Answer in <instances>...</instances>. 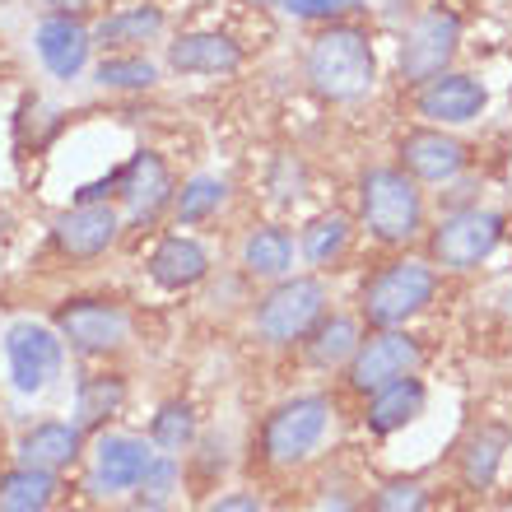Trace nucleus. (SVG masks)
<instances>
[{"label": "nucleus", "mask_w": 512, "mask_h": 512, "mask_svg": "<svg viewBox=\"0 0 512 512\" xmlns=\"http://www.w3.org/2000/svg\"><path fill=\"white\" fill-rule=\"evenodd\" d=\"M303 84L331 108H354L364 98L378 94L382 61L373 28L359 19H340V24H317L308 47H303Z\"/></svg>", "instance_id": "1"}, {"label": "nucleus", "mask_w": 512, "mask_h": 512, "mask_svg": "<svg viewBox=\"0 0 512 512\" xmlns=\"http://www.w3.org/2000/svg\"><path fill=\"white\" fill-rule=\"evenodd\" d=\"M354 224L382 252H405L429 233V196L401 163H364L354 177Z\"/></svg>", "instance_id": "2"}, {"label": "nucleus", "mask_w": 512, "mask_h": 512, "mask_svg": "<svg viewBox=\"0 0 512 512\" xmlns=\"http://www.w3.org/2000/svg\"><path fill=\"white\" fill-rule=\"evenodd\" d=\"M340 424V401L331 391H294L261 415L256 429V461L275 475L303 471L326 452Z\"/></svg>", "instance_id": "3"}, {"label": "nucleus", "mask_w": 512, "mask_h": 512, "mask_svg": "<svg viewBox=\"0 0 512 512\" xmlns=\"http://www.w3.org/2000/svg\"><path fill=\"white\" fill-rule=\"evenodd\" d=\"M438 289H443V270L433 266L429 256H419L415 247H405V252H387L359 280L354 312L364 317L368 331H378V326H410L438 303Z\"/></svg>", "instance_id": "4"}, {"label": "nucleus", "mask_w": 512, "mask_h": 512, "mask_svg": "<svg viewBox=\"0 0 512 512\" xmlns=\"http://www.w3.org/2000/svg\"><path fill=\"white\" fill-rule=\"evenodd\" d=\"M331 312V284L317 270H294L275 284H261L252 298V336L266 350H298Z\"/></svg>", "instance_id": "5"}, {"label": "nucleus", "mask_w": 512, "mask_h": 512, "mask_svg": "<svg viewBox=\"0 0 512 512\" xmlns=\"http://www.w3.org/2000/svg\"><path fill=\"white\" fill-rule=\"evenodd\" d=\"M52 326L61 331L66 350L84 364H112L117 354L131 345L135 317L122 298L108 294H70L56 303Z\"/></svg>", "instance_id": "6"}, {"label": "nucleus", "mask_w": 512, "mask_h": 512, "mask_svg": "<svg viewBox=\"0 0 512 512\" xmlns=\"http://www.w3.org/2000/svg\"><path fill=\"white\" fill-rule=\"evenodd\" d=\"M503 233H508V219L503 210H489V205H457V210H443V215L429 224L424 233V256L443 275H471L499 252Z\"/></svg>", "instance_id": "7"}, {"label": "nucleus", "mask_w": 512, "mask_h": 512, "mask_svg": "<svg viewBox=\"0 0 512 512\" xmlns=\"http://www.w3.org/2000/svg\"><path fill=\"white\" fill-rule=\"evenodd\" d=\"M461 38H466V28H461V14L452 5H443V0L419 5L415 19L396 38V75H401L405 89L452 70V61L461 52Z\"/></svg>", "instance_id": "8"}, {"label": "nucleus", "mask_w": 512, "mask_h": 512, "mask_svg": "<svg viewBox=\"0 0 512 512\" xmlns=\"http://www.w3.org/2000/svg\"><path fill=\"white\" fill-rule=\"evenodd\" d=\"M0 354H5V378L19 396H42L52 391L66 373V340L52 322H38V317H19V322L5 326L0 336Z\"/></svg>", "instance_id": "9"}, {"label": "nucleus", "mask_w": 512, "mask_h": 512, "mask_svg": "<svg viewBox=\"0 0 512 512\" xmlns=\"http://www.w3.org/2000/svg\"><path fill=\"white\" fill-rule=\"evenodd\" d=\"M149 457H154V443L145 433H131V429L89 433V452H84V489H89V499L98 503L131 499L140 489V475H145Z\"/></svg>", "instance_id": "10"}, {"label": "nucleus", "mask_w": 512, "mask_h": 512, "mask_svg": "<svg viewBox=\"0 0 512 512\" xmlns=\"http://www.w3.org/2000/svg\"><path fill=\"white\" fill-rule=\"evenodd\" d=\"M52 252L70 266H94L108 252H117V243L126 238V219L117 201H70L61 215L52 219Z\"/></svg>", "instance_id": "11"}, {"label": "nucleus", "mask_w": 512, "mask_h": 512, "mask_svg": "<svg viewBox=\"0 0 512 512\" xmlns=\"http://www.w3.org/2000/svg\"><path fill=\"white\" fill-rule=\"evenodd\" d=\"M177 173L168 154L154 145H140L122 159V177H117V205H122L126 229H154L173 210Z\"/></svg>", "instance_id": "12"}, {"label": "nucleus", "mask_w": 512, "mask_h": 512, "mask_svg": "<svg viewBox=\"0 0 512 512\" xmlns=\"http://www.w3.org/2000/svg\"><path fill=\"white\" fill-rule=\"evenodd\" d=\"M419 368H424V345H419L415 331L410 326H378V331H364L340 382H345L350 396L364 401L368 391L387 387V382L405 378V373H419Z\"/></svg>", "instance_id": "13"}, {"label": "nucleus", "mask_w": 512, "mask_h": 512, "mask_svg": "<svg viewBox=\"0 0 512 512\" xmlns=\"http://www.w3.org/2000/svg\"><path fill=\"white\" fill-rule=\"evenodd\" d=\"M163 70L177 80H233L247 70V42L229 28H177L163 38Z\"/></svg>", "instance_id": "14"}, {"label": "nucleus", "mask_w": 512, "mask_h": 512, "mask_svg": "<svg viewBox=\"0 0 512 512\" xmlns=\"http://www.w3.org/2000/svg\"><path fill=\"white\" fill-rule=\"evenodd\" d=\"M94 19H84L80 10H52L33 24V56L38 66L52 75L56 84H75L94 66Z\"/></svg>", "instance_id": "15"}, {"label": "nucleus", "mask_w": 512, "mask_h": 512, "mask_svg": "<svg viewBox=\"0 0 512 512\" xmlns=\"http://www.w3.org/2000/svg\"><path fill=\"white\" fill-rule=\"evenodd\" d=\"M410 112H415L419 122L457 131V126H471L489 112V84L480 75H471V70L452 66L410 89Z\"/></svg>", "instance_id": "16"}, {"label": "nucleus", "mask_w": 512, "mask_h": 512, "mask_svg": "<svg viewBox=\"0 0 512 512\" xmlns=\"http://www.w3.org/2000/svg\"><path fill=\"white\" fill-rule=\"evenodd\" d=\"M396 163L415 177L419 187H452V182H461V173L471 168V149H466V140H457V135L447 131V126L419 122L396 135Z\"/></svg>", "instance_id": "17"}, {"label": "nucleus", "mask_w": 512, "mask_h": 512, "mask_svg": "<svg viewBox=\"0 0 512 512\" xmlns=\"http://www.w3.org/2000/svg\"><path fill=\"white\" fill-rule=\"evenodd\" d=\"M145 275L163 294H191L215 275V252L191 229H168L145 252Z\"/></svg>", "instance_id": "18"}, {"label": "nucleus", "mask_w": 512, "mask_h": 512, "mask_svg": "<svg viewBox=\"0 0 512 512\" xmlns=\"http://www.w3.org/2000/svg\"><path fill=\"white\" fill-rule=\"evenodd\" d=\"M238 275L252 284H275L298 270V238L280 219H252L238 238Z\"/></svg>", "instance_id": "19"}, {"label": "nucleus", "mask_w": 512, "mask_h": 512, "mask_svg": "<svg viewBox=\"0 0 512 512\" xmlns=\"http://www.w3.org/2000/svg\"><path fill=\"white\" fill-rule=\"evenodd\" d=\"M84 452H89V433L75 419H61V415H47L38 424H28L19 433V443H14V461L38 466V471H56V475L84 466Z\"/></svg>", "instance_id": "20"}, {"label": "nucleus", "mask_w": 512, "mask_h": 512, "mask_svg": "<svg viewBox=\"0 0 512 512\" xmlns=\"http://www.w3.org/2000/svg\"><path fill=\"white\" fill-rule=\"evenodd\" d=\"M163 38H168V10L159 0H126L94 19L98 52H149Z\"/></svg>", "instance_id": "21"}, {"label": "nucleus", "mask_w": 512, "mask_h": 512, "mask_svg": "<svg viewBox=\"0 0 512 512\" xmlns=\"http://www.w3.org/2000/svg\"><path fill=\"white\" fill-rule=\"evenodd\" d=\"M424 410H429V382L419 378V373H405V378L387 382V387L368 391L364 410H359V424H364L368 438H396Z\"/></svg>", "instance_id": "22"}, {"label": "nucleus", "mask_w": 512, "mask_h": 512, "mask_svg": "<svg viewBox=\"0 0 512 512\" xmlns=\"http://www.w3.org/2000/svg\"><path fill=\"white\" fill-rule=\"evenodd\" d=\"M508 452H512V424L503 419H480L466 443L457 447V480L461 489L471 494H489L499 485V471L508 466Z\"/></svg>", "instance_id": "23"}, {"label": "nucleus", "mask_w": 512, "mask_h": 512, "mask_svg": "<svg viewBox=\"0 0 512 512\" xmlns=\"http://www.w3.org/2000/svg\"><path fill=\"white\" fill-rule=\"evenodd\" d=\"M131 401V382H126L122 368H89L84 378H75V396H70V419L80 424L84 433H98L108 429L112 419L126 410Z\"/></svg>", "instance_id": "24"}, {"label": "nucleus", "mask_w": 512, "mask_h": 512, "mask_svg": "<svg viewBox=\"0 0 512 512\" xmlns=\"http://www.w3.org/2000/svg\"><path fill=\"white\" fill-rule=\"evenodd\" d=\"M364 331L368 326H364L359 312H336L331 308L322 322H317V331L298 345V354H303V364L317 368V373H345V364L354 359Z\"/></svg>", "instance_id": "25"}, {"label": "nucleus", "mask_w": 512, "mask_h": 512, "mask_svg": "<svg viewBox=\"0 0 512 512\" xmlns=\"http://www.w3.org/2000/svg\"><path fill=\"white\" fill-rule=\"evenodd\" d=\"M354 233H359V224L345 210H322V215L303 219V229H298V261L308 270H317V275L340 270V261L354 247Z\"/></svg>", "instance_id": "26"}, {"label": "nucleus", "mask_w": 512, "mask_h": 512, "mask_svg": "<svg viewBox=\"0 0 512 512\" xmlns=\"http://www.w3.org/2000/svg\"><path fill=\"white\" fill-rule=\"evenodd\" d=\"M233 201V182L224 173H191L177 182L173 191V229H205V224H215Z\"/></svg>", "instance_id": "27"}, {"label": "nucleus", "mask_w": 512, "mask_h": 512, "mask_svg": "<svg viewBox=\"0 0 512 512\" xmlns=\"http://www.w3.org/2000/svg\"><path fill=\"white\" fill-rule=\"evenodd\" d=\"M89 80L103 94H154L163 84V66L149 52H103L89 66Z\"/></svg>", "instance_id": "28"}, {"label": "nucleus", "mask_w": 512, "mask_h": 512, "mask_svg": "<svg viewBox=\"0 0 512 512\" xmlns=\"http://www.w3.org/2000/svg\"><path fill=\"white\" fill-rule=\"evenodd\" d=\"M61 503V475L14 461L0 471V512H52Z\"/></svg>", "instance_id": "29"}, {"label": "nucleus", "mask_w": 512, "mask_h": 512, "mask_svg": "<svg viewBox=\"0 0 512 512\" xmlns=\"http://www.w3.org/2000/svg\"><path fill=\"white\" fill-rule=\"evenodd\" d=\"M145 438L154 443V452H173V457H191V447L201 438V415L196 401L187 396H168L154 405V415L145 424Z\"/></svg>", "instance_id": "30"}, {"label": "nucleus", "mask_w": 512, "mask_h": 512, "mask_svg": "<svg viewBox=\"0 0 512 512\" xmlns=\"http://www.w3.org/2000/svg\"><path fill=\"white\" fill-rule=\"evenodd\" d=\"M364 512H429V485L419 475H391L364 494Z\"/></svg>", "instance_id": "31"}, {"label": "nucleus", "mask_w": 512, "mask_h": 512, "mask_svg": "<svg viewBox=\"0 0 512 512\" xmlns=\"http://www.w3.org/2000/svg\"><path fill=\"white\" fill-rule=\"evenodd\" d=\"M187 485V457H173V452H154L140 475V499H154V503H173Z\"/></svg>", "instance_id": "32"}, {"label": "nucleus", "mask_w": 512, "mask_h": 512, "mask_svg": "<svg viewBox=\"0 0 512 512\" xmlns=\"http://www.w3.org/2000/svg\"><path fill=\"white\" fill-rule=\"evenodd\" d=\"M280 14L298 19V24H340V19H364L373 5L368 0H270Z\"/></svg>", "instance_id": "33"}, {"label": "nucleus", "mask_w": 512, "mask_h": 512, "mask_svg": "<svg viewBox=\"0 0 512 512\" xmlns=\"http://www.w3.org/2000/svg\"><path fill=\"white\" fill-rule=\"evenodd\" d=\"M201 512H266V499L256 489H229V494H215Z\"/></svg>", "instance_id": "34"}, {"label": "nucleus", "mask_w": 512, "mask_h": 512, "mask_svg": "<svg viewBox=\"0 0 512 512\" xmlns=\"http://www.w3.org/2000/svg\"><path fill=\"white\" fill-rule=\"evenodd\" d=\"M117 512H173V503H154V499H140V494H131L126 503H117Z\"/></svg>", "instance_id": "35"}, {"label": "nucleus", "mask_w": 512, "mask_h": 512, "mask_svg": "<svg viewBox=\"0 0 512 512\" xmlns=\"http://www.w3.org/2000/svg\"><path fill=\"white\" fill-rule=\"evenodd\" d=\"M0 66H5V52H0Z\"/></svg>", "instance_id": "36"}]
</instances>
